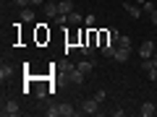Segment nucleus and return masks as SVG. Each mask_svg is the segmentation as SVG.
Here are the masks:
<instances>
[{"label": "nucleus", "mask_w": 157, "mask_h": 117, "mask_svg": "<svg viewBox=\"0 0 157 117\" xmlns=\"http://www.w3.org/2000/svg\"><path fill=\"white\" fill-rule=\"evenodd\" d=\"M66 76H68V81H71V83H84V78H86V73H81L78 70L76 65H68V70H66Z\"/></svg>", "instance_id": "1"}, {"label": "nucleus", "mask_w": 157, "mask_h": 117, "mask_svg": "<svg viewBox=\"0 0 157 117\" xmlns=\"http://www.w3.org/2000/svg\"><path fill=\"white\" fill-rule=\"evenodd\" d=\"M3 117H16V115H21V107L16 104L13 99H8V101H3Z\"/></svg>", "instance_id": "2"}, {"label": "nucleus", "mask_w": 157, "mask_h": 117, "mask_svg": "<svg viewBox=\"0 0 157 117\" xmlns=\"http://www.w3.org/2000/svg\"><path fill=\"white\" fill-rule=\"evenodd\" d=\"M81 112H84V115H97V112H100V101H97L94 96H92V99H84L81 101Z\"/></svg>", "instance_id": "3"}, {"label": "nucleus", "mask_w": 157, "mask_h": 117, "mask_svg": "<svg viewBox=\"0 0 157 117\" xmlns=\"http://www.w3.org/2000/svg\"><path fill=\"white\" fill-rule=\"evenodd\" d=\"M155 50H157V47H155V42H152V39H147V42H141V47H139V55L147 60V57H152V55H155Z\"/></svg>", "instance_id": "4"}, {"label": "nucleus", "mask_w": 157, "mask_h": 117, "mask_svg": "<svg viewBox=\"0 0 157 117\" xmlns=\"http://www.w3.org/2000/svg\"><path fill=\"white\" fill-rule=\"evenodd\" d=\"M141 68H144V73H147V78H149L152 83H155V81H157V68L152 65V60H149V57H147V60L141 62Z\"/></svg>", "instance_id": "5"}, {"label": "nucleus", "mask_w": 157, "mask_h": 117, "mask_svg": "<svg viewBox=\"0 0 157 117\" xmlns=\"http://www.w3.org/2000/svg\"><path fill=\"white\" fill-rule=\"evenodd\" d=\"M139 115H141V117H152V115H157V104H152V101H144V104L139 107Z\"/></svg>", "instance_id": "6"}, {"label": "nucleus", "mask_w": 157, "mask_h": 117, "mask_svg": "<svg viewBox=\"0 0 157 117\" xmlns=\"http://www.w3.org/2000/svg\"><path fill=\"white\" fill-rule=\"evenodd\" d=\"M11 76H13V65H11V62H6V60H3V65H0V81L6 83V81H8Z\"/></svg>", "instance_id": "7"}, {"label": "nucleus", "mask_w": 157, "mask_h": 117, "mask_svg": "<svg viewBox=\"0 0 157 117\" xmlns=\"http://www.w3.org/2000/svg\"><path fill=\"white\" fill-rule=\"evenodd\" d=\"M128 55H131V47H118L113 60H115V62H126V60H128Z\"/></svg>", "instance_id": "8"}, {"label": "nucleus", "mask_w": 157, "mask_h": 117, "mask_svg": "<svg viewBox=\"0 0 157 117\" xmlns=\"http://www.w3.org/2000/svg\"><path fill=\"white\" fill-rule=\"evenodd\" d=\"M76 68H78V70H81V73H86V76H89V73L94 70V60H92V57H84V60L78 62Z\"/></svg>", "instance_id": "9"}, {"label": "nucleus", "mask_w": 157, "mask_h": 117, "mask_svg": "<svg viewBox=\"0 0 157 117\" xmlns=\"http://www.w3.org/2000/svg\"><path fill=\"white\" fill-rule=\"evenodd\" d=\"M78 50L84 52V57H92V55H94V50H97V44H94V39H89V42H84V44L78 47Z\"/></svg>", "instance_id": "10"}, {"label": "nucleus", "mask_w": 157, "mask_h": 117, "mask_svg": "<svg viewBox=\"0 0 157 117\" xmlns=\"http://www.w3.org/2000/svg\"><path fill=\"white\" fill-rule=\"evenodd\" d=\"M115 50H118L115 42H107V44H102V55H105L107 60H113V57H115Z\"/></svg>", "instance_id": "11"}, {"label": "nucleus", "mask_w": 157, "mask_h": 117, "mask_svg": "<svg viewBox=\"0 0 157 117\" xmlns=\"http://www.w3.org/2000/svg\"><path fill=\"white\" fill-rule=\"evenodd\" d=\"M58 8H60V13H66V16L76 11V8H73V0H60V3H58Z\"/></svg>", "instance_id": "12"}, {"label": "nucleus", "mask_w": 157, "mask_h": 117, "mask_svg": "<svg viewBox=\"0 0 157 117\" xmlns=\"http://www.w3.org/2000/svg\"><path fill=\"white\" fill-rule=\"evenodd\" d=\"M58 13H60V8H58V3H47V5H45V16H47V18H55Z\"/></svg>", "instance_id": "13"}, {"label": "nucleus", "mask_w": 157, "mask_h": 117, "mask_svg": "<svg viewBox=\"0 0 157 117\" xmlns=\"http://www.w3.org/2000/svg\"><path fill=\"white\" fill-rule=\"evenodd\" d=\"M126 13H128L131 18H139V16H141V13H144V11H141L139 5H131V0H128V3H126Z\"/></svg>", "instance_id": "14"}, {"label": "nucleus", "mask_w": 157, "mask_h": 117, "mask_svg": "<svg viewBox=\"0 0 157 117\" xmlns=\"http://www.w3.org/2000/svg\"><path fill=\"white\" fill-rule=\"evenodd\" d=\"M58 112H60V117H73L76 115V109L71 104H58Z\"/></svg>", "instance_id": "15"}, {"label": "nucleus", "mask_w": 157, "mask_h": 117, "mask_svg": "<svg viewBox=\"0 0 157 117\" xmlns=\"http://www.w3.org/2000/svg\"><path fill=\"white\" fill-rule=\"evenodd\" d=\"M21 21L24 23H32L34 21V11H32V8H21Z\"/></svg>", "instance_id": "16"}, {"label": "nucleus", "mask_w": 157, "mask_h": 117, "mask_svg": "<svg viewBox=\"0 0 157 117\" xmlns=\"http://www.w3.org/2000/svg\"><path fill=\"white\" fill-rule=\"evenodd\" d=\"M68 23H73V26H76V23H84V16H81V13H78V11L68 13Z\"/></svg>", "instance_id": "17"}, {"label": "nucleus", "mask_w": 157, "mask_h": 117, "mask_svg": "<svg viewBox=\"0 0 157 117\" xmlns=\"http://www.w3.org/2000/svg\"><path fill=\"white\" fill-rule=\"evenodd\" d=\"M115 44H118V47H131V39H128V37H123V34H121V37L115 39Z\"/></svg>", "instance_id": "18"}, {"label": "nucleus", "mask_w": 157, "mask_h": 117, "mask_svg": "<svg viewBox=\"0 0 157 117\" xmlns=\"http://www.w3.org/2000/svg\"><path fill=\"white\" fill-rule=\"evenodd\" d=\"M34 96H37V99H45V96H47V89H45V86H37V89H34Z\"/></svg>", "instance_id": "19"}, {"label": "nucleus", "mask_w": 157, "mask_h": 117, "mask_svg": "<svg viewBox=\"0 0 157 117\" xmlns=\"http://www.w3.org/2000/svg\"><path fill=\"white\" fill-rule=\"evenodd\" d=\"M52 21H55L58 26H63V23H68V16H66V13H58V16L52 18Z\"/></svg>", "instance_id": "20"}, {"label": "nucleus", "mask_w": 157, "mask_h": 117, "mask_svg": "<svg viewBox=\"0 0 157 117\" xmlns=\"http://www.w3.org/2000/svg\"><path fill=\"white\" fill-rule=\"evenodd\" d=\"M107 37H110V42H115L121 34H118V29H113V26H110V29H107Z\"/></svg>", "instance_id": "21"}, {"label": "nucleus", "mask_w": 157, "mask_h": 117, "mask_svg": "<svg viewBox=\"0 0 157 117\" xmlns=\"http://www.w3.org/2000/svg\"><path fill=\"white\" fill-rule=\"evenodd\" d=\"M94 99L102 104V101H105V89H97V91H94Z\"/></svg>", "instance_id": "22"}, {"label": "nucleus", "mask_w": 157, "mask_h": 117, "mask_svg": "<svg viewBox=\"0 0 157 117\" xmlns=\"http://www.w3.org/2000/svg\"><path fill=\"white\" fill-rule=\"evenodd\" d=\"M47 117H60V112H58V104H55V107H50V109H47Z\"/></svg>", "instance_id": "23"}, {"label": "nucleus", "mask_w": 157, "mask_h": 117, "mask_svg": "<svg viewBox=\"0 0 157 117\" xmlns=\"http://www.w3.org/2000/svg\"><path fill=\"white\" fill-rule=\"evenodd\" d=\"M141 11H144V13H152V11H155V5H152V3H141Z\"/></svg>", "instance_id": "24"}, {"label": "nucleus", "mask_w": 157, "mask_h": 117, "mask_svg": "<svg viewBox=\"0 0 157 117\" xmlns=\"http://www.w3.org/2000/svg\"><path fill=\"white\" fill-rule=\"evenodd\" d=\"M16 5L18 8H26V5H32V0H16Z\"/></svg>", "instance_id": "25"}, {"label": "nucleus", "mask_w": 157, "mask_h": 117, "mask_svg": "<svg viewBox=\"0 0 157 117\" xmlns=\"http://www.w3.org/2000/svg\"><path fill=\"white\" fill-rule=\"evenodd\" d=\"M84 23H86V26H92V23H94V16H92V13H89V16H84Z\"/></svg>", "instance_id": "26"}, {"label": "nucleus", "mask_w": 157, "mask_h": 117, "mask_svg": "<svg viewBox=\"0 0 157 117\" xmlns=\"http://www.w3.org/2000/svg\"><path fill=\"white\" fill-rule=\"evenodd\" d=\"M149 21H152V23H155V26H157V8H155V11H152V13H149Z\"/></svg>", "instance_id": "27"}, {"label": "nucleus", "mask_w": 157, "mask_h": 117, "mask_svg": "<svg viewBox=\"0 0 157 117\" xmlns=\"http://www.w3.org/2000/svg\"><path fill=\"white\" fill-rule=\"evenodd\" d=\"M149 60H152V65H155V68H157V50H155V55H152V57H149Z\"/></svg>", "instance_id": "28"}, {"label": "nucleus", "mask_w": 157, "mask_h": 117, "mask_svg": "<svg viewBox=\"0 0 157 117\" xmlns=\"http://www.w3.org/2000/svg\"><path fill=\"white\" fill-rule=\"evenodd\" d=\"M32 5H42V0H32Z\"/></svg>", "instance_id": "29"}, {"label": "nucleus", "mask_w": 157, "mask_h": 117, "mask_svg": "<svg viewBox=\"0 0 157 117\" xmlns=\"http://www.w3.org/2000/svg\"><path fill=\"white\" fill-rule=\"evenodd\" d=\"M136 3H147V0H136Z\"/></svg>", "instance_id": "30"}, {"label": "nucleus", "mask_w": 157, "mask_h": 117, "mask_svg": "<svg viewBox=\"0 0 157 117\" xmlns=\"http://www.w3.org/2000/svg\"><path fill=\"white\" fill-rule=\"evenodd\" d=\"M155 89H157V81H155Z\"/></svg>", "instance_id": "31"}, {"label": "nucleus", "mask_w": 157, "mask_h": 117, "mask_svg": "<svg viewBox=\"0 0 157 117\" xmlns=\"http://www.w3.org/2000/svg\"><path fill=\"white\" fill-rule=\"evenodd\" d=\"M126 3H128V0H126Z\"/></svg>", "instance_id": "32"}]
</instances>
